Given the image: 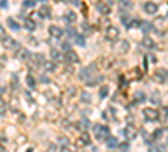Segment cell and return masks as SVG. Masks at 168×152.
I'll return each mask as SVG.
<instances>
[{
	"label": "cell",
	"instance_id": "40",
	"mask_svg": "<svg viewBox=\"0 0 168 152\" xmlns=\"http://www.w3.org/2000/svg\"><path fill=\"white\" fill-rule=\"evenodd\" d=\"M69 2H71L72 5H79V0H69Z\"/></svg>",
	"mask_w": 168,
	"mask_h": 152
},
{
	"label": "cell",
	"instance_id": "1",
	"mask_svg": "<svg viewBox=\"0 0 168 152\" xmlns=\"http://www.w3.org/2000/svg\"><path fill=\"white\" fill-rule=\"evenodd\" d=\"M94 133H96V139H98V140H104V139L109 137V129H108V127L96 125V127H94Z\"/></svg>",
	"mask_w": 168,
	"mask_h": 152
},
{
	"label": "cell",
	"instance_id": "18",
	"mask_svg": "<svg viewBox=\"0 0 168 152\" xmlns=\"http://www.w3.org/2000/svg\"><path fill=\"white\" fill-rule=\"evenodd\" d=\"M24 25H25L29 31H34V29H36V22H34L32 19H25L24 20Z\"/></svg>",
	"mask_w": 168,
	"mask_h": 152
},
{
	"label": "cell",
	"instance_id": "30",
	"mask_svg": "<svg viewBox=\"0 0 168 152\" xmlns=\"http://www.w3.org/2000/svg\"><path fill=\"white\" fill-rule=\"evenodd\" d=\"M121 3H123V9H126V10H130V9H131V2H126V0H123Z\"/></svg>",
	"mask_w": 168,
	"mask_h": 152
},
{
	"label": "cell",
	"instance_id": "41",
	"mask_svg": "<svg viewBox=\"0 0 168 152\" xmlns=\"http://www.w3.org/2000/svg\"><path fill=\"white\" fill-rule=\"evenodd\" d=\"M56 2H59V0H56Z\"/></svg>",
	"mask_w": 168,
	"mask_h": 152
},
{
	"label": "cell",
	"instance_id": "15",
	"mask_svg": "<svg viewBox=\"0 0 168 152\" xmlns=\"http://www.w3.org/2000/svg\"><path fill=\"white\" fill-rule=\"evenodd\" d=\"M140 27H141L145 32H150V31L153 29V24H151V22H148V20H141V25H140Z\"/></svg>",
	"mask_w": 168,
	"mask_h": 152
},
{
	"label": "cell",
	"instance_id": "8",
	"mask_svg": "<svg viewBox=\"0 0 168 152\" xmlns=\"http://www.w3.org/2000/svg\"><path fill=\"white\" fill-rule=\"evenodd\" d=\"M118 36H119V31H118L114 25H109V27L106 29V37L108 39H116Z\"/></svg>",
	"mask_w": 168,
	"mask_h": 152
},
{
	"label": "cell",
	"instance_id": "25",
	"mask_svg": "<svg viewBox=\"0 0 168 152\" xmlns=\"http://www.w3.org/2000/svg\"><path fill=\"white\" fill-rule=\"evenodd\" d=\"M72 39H74V41L79 44V46H84V37H82V36H77V34H76Z\"/></svg>",
	"mask_w": 168,
	"mask_h": 152
},
{
	"label": "cell",
	"instance_id": "42",
	"mask_svg": "<svg viewBox=\"0 0 168 152\" xmlns=\"http://www.w3.org/2000/svg\"><path fill=\"white\" fill-rule=\"evenodd\" d=\"M167 75H168V71H167Z\"/></svg>",
	"mask_w": 168,
	"mask_h": 152
},
{
	"label": "cell",
	"instance_id": "32",
	"mask_svg": "<svg viewBox=\"0 0 168 152\" xmlns=\"http://www.w3.org/2000/svg\"><path fill=\"white\" fill-rule=\"evenodd\" d=\"M161 135H163V130H156V132L153 133V137H155V139H160Z\"/></svg>",
	"mask_w": 168,
	"mask_h": 152
},
{
	"label": "cell",
	"instance_id": "38",
	"mask_svg": "<svg viewBox=\"0 0 168 152\" xmlns=\"http://www.w3.org/2000/svg\"><path fill=\"white\" fill-rule=\"evenodd\" d=\"M0 37H5V29L0 25Z\"/></svg>",
	"mask_w": 168,
	"mask_h": 152
},
{
	"label": "cell",
	"instance_id": "19",
	"mask_svg": "<svg viewBox=\"0 0 168 152\" xmlns=\"http://www.w3.org/2000/svg\"><path fill=\"white\" fill-rule=\"evenodd\" d=\"M29 56H30V54H29V51H25V49L17 51V57H19V59H27Z\"/></svg>",
	"mask_w": 168,
	"mask_h": 152
},
{
	"label": "cell",
	"instance_id": "37",
	"mask_svg": "<svg viewBox=\"0 0 168 152\" xmlns=\"http://www.w3.org/2000/svg\"><path fill=\"white\" fill-rule=\"evenodd\" d=\"M45 69H49V71H52V69H54V64H47V63H45Z\"/></svg>",
	"mask_w": 168,
	"mask_h": 152
},
{
	"label": "cell",
	"instance_id": "28",
	"mask_svg": "<svg viewBox=\"0 0 168 152\" xmlns=\"http://www.w3.org/2000/svg\"><path fill=\"white\" fill-rule=\"evenodd\" d=\"M61 152H74V149H71L69 145H62V147H61Z\"/></svg>",
	"mask_w": 168,
	"mask_h": 152
},
{
	"label": "cell",
	"instance_id": "26",
	"mask_svg": "<svg viewBox=\"0 0 168 152\" xmlns=\"http://www.w3.org/2000/svg\"><path fill=\"white\" fill-rule=\"evenodd\" d=\"M27 85H29V86H30V88H32V86H34V85H36V79H34V78H32V76H30V75L27 76Z\"/></svg>",
	"mask_w": 168,
	"mask_h": 152
},
{
	"label": "cell",
	"instance_id": "3",
	"mask_svg": "<svg viewBox=\"0 0 168 152\" xmlns=\"http://www.w3.org/2000/svg\"><path fill=\"white\" fill-rule=\"evenodd\" d=\"M143 115L146 117V120H156L160 113H158L155 108H143Z\"/></svg>",
	"mask_w": 168,
	"mask_h": 152
},
{
	"label": "cell",
	"instance_id": "24",
	"mask_svg": "<svg viewBox=\"0 0 168 152\" xmlns=\"http://www.w3.org/2000/svg\"><path fill=\"white\" fill-rule=\"evenodd\" d=\"M125 135H126V137H134L136 132H134V129H133V127H126V129H125Z\"/></svg>",
	"mask_w": 168,
	"mask_h": 152
},
{
	"label": "cell",
	"instance_id": "17",
	"mask_svg": "<svg viewBox=\"0 0 168 152\" xmlns=\"http://www.w3.org/2000/svg\"><path fill=\"white\" fill-rule=\"evenodd\" d=\"M7 25H9L12 31H19V29H20V25H19V24H17L14 19H7Z\"/></svg>",
	"mask_w": 168,
	"mask_h": 152
},
{
	"label": "cell",
	"instance_id": "31",
	"mask_svg": "<svg viewBox=\"0 0 168 152\" xmlns=\"http://www.w3.org/2000/svg\"><path fill=\"white\" fill-rule=\"evenodd\" d=\"M62 51H64V53H67V51H71V46H69L67 42H64V44H62Z\"/></svg>",
	"mask_w": 168,
	"mask_h": 152
},
{
	"label": "cell",
	"instance_id": "12",
	"mask_svg": "<svg viewBox=\"0 0 168 152\" xmlns=\"http://www.w3.org/2000/svg\"><path fill=\"white\" fill-rule=\"evenodd\" d=\"M51 56H52V59H54L56 63H61V61L64 59V56L59 53V49H52V51H51Z\"/></svg>",
	"mask_w": 168,
	"mask_h": 152
},
{
	"label": "cell",
	"instance_id": "2",
	"mask_svg": "<svg viewBox=\"0 0 168 152\" xmlns=\"http://www.w3.org/2000/svg\"><path fill=\"white\" fill-rule=\"evenodd\" d=\"M94 69H96V66H94V64H91L89 68H82V69H81V73H79V78H81L82 81L91 79V73H93Z\"/></svg>",
	"mask_w": 168,
	"mask_h": 152
},
{
	"label": "cell",
	"instance_id": "9",
	"mask_svg": "<svg viewBox=\"0 0 168 152\" xmlns=\"http://www.w3.org/2000/svg\"><path fill=\"white\" fill-rule=\"evenodd\" d=\"M67 63H79V56L76 54L74 51H67L66 53V57H64Z\"/></svg>",
	"mask_w": 168,
	"mask_h": 152
},
{
	"label": "cell",
	"instance_id": "6",
	"mask_svg": "<svg viewBox=\"0 0 168 152\" xmlns=\"http://www.w3.org/2000/svg\"><path fill=\"white\" fill-rule=\"evenodd\" d=\"M143 9H145V12H146V14H156L158 5H156L155 2H146V3L143 5Z\"/></svg>",
	"mask_w": 168,
	"mask_h": 152
},
{
	"label": "cell",
	"instance_id": "16",
	"mask_svg": "<svg viewBox=\"0 0 168 152\" xmlns=\"http://www.w3.org/2000/svg\"><path fill=\"white\" fill-rule=\"evenodd\" d=\"M106 142H108L106 145H108L109 149H113V147H118V139H116V137H108V139H106Z\"/></svg>",
	"mask_w": 168,
	"mask_h": 152
},
{
	"label": "cell",
	"instance_id": "10",
	"mask_svg": "<svg viewBox=\"0 0 168 152\" xmlns=\"http://www.w3.org/2000/svg\"><path fill=\"white\" fill-rule=\"evenodd\" d=\"M89 142H91V139H89L88 133H82V135L77 139V144H79V145H89Z\"/></svg>",
	"mask_w": 168,
	"mask_h": 152
},
{
	"label": "cell",
	"instance_id": "11",
	"mask_svg": "<svg viewBox=\"0 0 168 152\" xmlns=\"http://www.w3.org/2000/svg\"><path fill=\"white\" fill-rule=\"evenodd\" d=\"M141 44H143V46H146V47H151V49L155 47V41L150 37V36H145V37L141 39Z\"/></svg>",
	"mask_w": 168,
	"mask_h": 152
},
{
	"label": "cell",
	"instance_id": "29",
	"mask_svg": "<svg viewBox=\"0 0 168 152\" xmlns=\"http://www.w3.org/2000/svg\"><path fill=\"white\" fill-rule=\"evenodd\" d=\"M141 25V22L140 20H133V22H130V25L128 27H140Z\"/></svg>",
	"mask_w": 168,
	"mask_h": 152
},
{
	"label": "cell",
	"instance_id": "4",
	"mask_svg": "<svg viewBox=\"0 0 168 152\" xmlns=\"http://www.w3.org/2000/svg\"><path fill=\"white\" fill-rule=\"evenodd\" d=\"M2 42L7 49H19V44L14 41L12 37H2Z\"/></svg>",
	"mask_w": 168,
	"mask_h": 152
},
{
	"label": "cell",
	"instance_id": "23",
	"mask_svg": "<svg viewBox=\"0 0 168 152\" xmlns=\"http://www.w3.org/2000/svg\"><path fill=\"white\" fill-rule=\"evenodd\" d=\"M108 93H109V88H108V86H103V88L99 90V98H106Z\"/></svg>",
	"mask_w": 168,
	"mask_h": 152
},
{
	"label": "cell",
	"instance_id": "33",
	"mask_svg": "<svg viewBox=\"0 0 168 152\" xmlns=\"http://www.w3.org/2000/svg\"><path fill=\"white\" fill-rule=\"evenodd\" d=\"M128 147H130V144H121V145H119V149H121L123 152H126V151H128Z\"/></svg>",
	"mask_w": 168,
	"mask_h": 152
},
{
	"label": "cell",
	"instance_id": "13",
	"mask_svg": "<svg viewBox=\"0 0 168 152\" xmlns=\"http://www.w3.org/2000/svg\"><path fill=\"white\" fill-rule=\"evenodd\" d=\"M163 75H167V71H165V69H158V71L155 73V79H156L158 83H165V78H163Z\"/></svg>",
	"mask_w": 168,
	"mask_h": 152
},
{
	"label": "cell",
	"instance_id": "27",
	"mask_svg": "<svg viewBox=\"0 0 168 152\" xmlns=\"http://www.w3.org/2000/svg\"><path fill=\"white\" fill-rule=\"evenodd\" d=\"M36 2H37V0H25V2H24V5H25V7H34V5H36Z\"/></svg>",
	"mask_w": 168,
	"mask_h": 152
},
{
	"label": "cell",
	"instance_id": "22",
	"mask_svg": "<svg viewBox=\"0 0 168 152\" xmlns=\"http://www.w3.org/2000/svg\"><path fill=\"white\" fill-rule=\"evenodd\" d=\"M66 19H67V24H72V22H76V14L74 12H67V15H66Z\"/></svg>",
	"mask_w": 168,
	"mask_h": 152
},
{
	"label": "cell",
	"instance_id": "5",
	"mask_svg": "<svg viewBox=\"0 0 168 152\" xmlns=\"http://www.w3.org/2000/svg\"><path fill=\"white\" fill-rule=\"evenodd\" d=\"M49 34H51L52 37H56V39H61L62 36H64V31L59 29L57 25H51V27H49Z\"/></svg>",
	"mask_w": 168,
	"mask_h": 152
},
{
	"label": "cell",
	"instance_id": "14",
	"mask_svg": "<svg viewBox=\"0 0 168 152\" xmlns=\"http://www.w3.org/2000/svg\"><path fill=\"white\" fill-rule=\"evenodd\" d=\"M39 15H40L42 19L49 17V15H51V10H49V7H45V5H44V7H40V9H39Z\"/></svg>",
	"mask_w": 168,
	"mask_h": 152
},
{
	"label": "cell",
	"instance_id": "35",
	"mask_svg": "<svg viewBox=\"0 0 168 152\" xmlns=\"http://www.w3.org/2000/svg\"><path fill=\"white\" fill-rule=\"evenodd\" d=\"M0 7H2V9H5V7H9V3H7V0H0Z\"/></svg>",
	"mask_w": 168,
	"mask_h": 152
},
{
	"label": "cell",
	"instance_id": "7",
	"mask_svg": "<svg viewBox=\"0 0 168 152\" xmlns=\"http://www.w3.org/2000/svg\"><path fill=\"white\" fill-rule=\"evenodd\" d=\"M116 49H118V53H126L128 49H130V42L128 41H119V42H116Z\"/></svg>",
	"mask_w": 168,
	"mask_h": 152
},
{
	"label": "cell",
	"instance_id": "36",
	"mask_svg": "<svg viewBox=\"0 0 168 152\" xmlns=\"http://www.w3.org/2000/svg\"><path fill=\"white\" fill-rule=\"evenodd\" d=\"M136 100H141V101H143V100H145V95H143V93H136Z\"/></svg>",
	"mask_w": 168,
	"mask_h": 152
},
{
	"label": "cell",
	"instance_id": "34",
	"mask_svg": "<svg viewBox=\"0 0 168 152\" xmlns=\"http://www.w3.org/2000/svg\"><path fill=\"white\" fill-rule=\"evenodd\" d=\"M67 34H69L71 37H74V36H76V31L72 29V27H69V29H67Z\"/></svg>",
	"mask_w": 168,
	"mask_h": 152
},
{
	"label": "cell",
	"instance_id": "20",
	"mask_svg": "<svg viewBox=\"0 0 168 152\" xmlns=\"http://www.w3.org/2000/svg\"><path fill=\"white\" fill-rule=\"evenodd\" d=\"M98 10L103 12V14H109V5H106V3H99V5H98Z\"/></svg>",
	"mask_w": 168,
	"mask_h": 152
},
{
	"label": "cell",
	"instance_id": "21",
	"mask_svg": "<svg viewBox=\"0 0 168 152\" xmlns=\"http://www.w3.org/2000/svg\"><path fill=\"white\" fill-rule=\"evenodd\" d=\"M99 79H103V76L96 75V78H93V79H88V85H89V86H94V85H98V83H99Z\"/></svg>",
	"mask_w": 168,
	"mask_h": 152
},
{
	"label": "cell",
	"instance_id": "39",
	"mask_svg": "<svg viewBox=\"0 0 168 152\" xmlns=\"http://www.w3.org/2000/svg\"><path fill=\"white\" fill-rule=\"evenodd\" d=\"M82 100H88V101H89V100H91V96L88 95V93H82Z\"/></svg>",
	"mask_w": 168,
	"mask_h": 152
}]
</instances>
